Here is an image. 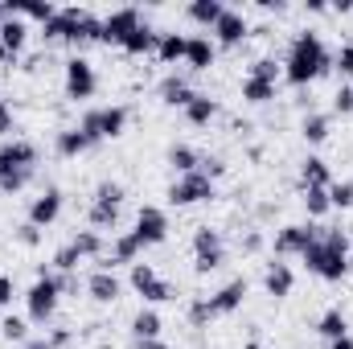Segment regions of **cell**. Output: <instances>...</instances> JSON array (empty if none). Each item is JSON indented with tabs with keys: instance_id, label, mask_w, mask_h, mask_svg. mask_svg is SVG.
<instances>
[{
	"instance_id": "obj_1",
	"label": "cell",
	"mask_w": 353,
	"mask_h": 349,
	"mask_svg": "<svg viewBox=\"0 0 353 349\" xmlns=\"http://www.w3.org/2000/svg\"><path fill=\"white\" fill-rule=\"evenodd\" d=\"M329 66H333V58H329L325 41H321L312 29H304V33L292 37L288 58H283V79H288L292 87H308V83H316Z\"/></svg>"
},
{
	"instance_id": "obj_2",
	"label": "cell",
	"mask_w": 353,
	"mask_h": 349,
	"mask_svg": "<svg viewBox=\"0 0 353 349\" xmlns=\"http://www.w3.org/2000/svg\"><path fill=\"white\" fill-rule=\"evenodd\" d=\"M300 259H304V267H308L312 275H321V279H329V283L345 279V275L353 271L350 239H345L341 230H321V235H316V243H312Z\"/></svg>"
},
{
	"instance_id": "obj_3",
	"label": "cell",
	"mask_w": 353,
	"mask_h": 349,
	"mask_svg": "<svg viewBox=\"0 0 353 349\" xmlns=\"http://www.w3.org/2000/svg\"><path fill=\"white\" fill-rule=\"evenodd\" d=\"M58 279L46 275V279H33L29 292H25V312H29V325H50L54 312H58Z\"/></svg>"
},
{
	"instance_id": "obj_4",
	"label": "cell",
	"mask_w": 353,
	"mask_h": 349,
	"mask_svg": "<svg viewBox=\"0 0 353 349\" xmlns=\"http://www.w3.org/2000/svg\"><path fill=\"white\" fill-rule=\"evenodd\" d=\"M83 132H87L90 140L99 144V140H115V136H123V128H128V107H94L83 115V123H79Z\"/></svg>"
},
{
	"instance_id": "obj_5",
	"label": "cell",
	"mask_w": 353,
	"mask_h": 349,
	"mask_svg": "<svg viewBox=\"0 0 353 349\" xmlns=\"http://www.w3.org/2000/svg\"><path fill=\"white\" fill-rule=\"evenodd\" d=\"M197 201H214V181L201 173H185L176 177L173 185H169V206H197Z\"/></svg>"
},
{
	"instance_id": "obj_6",
	"label": "cell",
	"mask_w": 353,
	"mask_h": 349,
	"mask_svg": "<svg viewBox=\"0 0 353 349\" xmlns=\"http://www.w3.org/2000/svg\"><path fill=\"white\" fill-rule=\"evenodd\" d=\"M132 235L140 239V247H161V243L169 239V214H165L161 206H140Z\"/></svg>"
},
{
	"instance_id": "obj_7",
	"label": "cell",
	"mask_w": 353,
	"mask_h": 349,
	"mask_svg": "<svg viewBox=\"0 0 353 349\" xmlns=\"http://www.w3.org/2000/svg\"><path fill=\"white\" fill-rule=\"evenodd\" d=\"M62 87H66V99H90L94 90H99V79H94V66H90L83 54H74L70 62H66V79H62Z\"/></svg>"
},
{
	"instance_id": "obj_8",
	"label": "cell",
	"mask_w": 353,
	"mask_h": 349,
	"mask_svg": "<svg viewBox=\"0 0 353 349\" xmlns=\"http://www.w3.org/2000/svg\"><path fill=\"white\" fill-rule=\"evenodd\" d=\"M210 33H214V46H222V50H234V46H243V41L251 37V25H247V17H243L239 8H226Z\"/></svg>"
},
{
	"instance_id": "obj_9",
	"label": "cell",
	"mask_w": 353,
	"mask_h": 349,
	"mask_svg": "<svg viewBox=\"0 0 353 349\" xmlns=\"http://www.w3.org/2000/svg\"><path fill=\"white\" fill-rule=\"evenodd\" d=\"M316 226H304V222H288L279 235H275V255L279 259H288V255H304L312 243H316Z\"/></svg>"
},
{
	"instance_id": "obj_10",
	"label": "cell",
	"mask_w": 353,
	"mask_h": 349,
	"mask_svg": "<svg viewBox=\"0 0 353 349\" xmlns=\"http://www.w3.org/2000/svg\"><path fill=\"white\" fill-rule=\"evenodd\" d=\"M33 165H37V144H29V140H8V144H0V177L33 169Z\"/></svg>"
},
{
	"instance_id": "obj_11",
	"label": "cell",
	"mask_w": 353,
	"mask_h": 349,
	"mask_svg": "<svg viewBox=\"0 0 353 349\" xmlns=\"http://www.w3.org/2000/svg\"><path fill=\"white\" fill-rule=\"evenodd\" d=\"M243 300H247V279L239 275V279L222 283V288L210 296V312H214V317H230V312H239V308H243Z\"/></svg>"
},
{
	"instance_id": "obj_12",
	"label": "cell",
	"mask_w": 353,
	"mask_h": 349,
	"mask_svg": "<svg viewBox=\"0 0 353 349\" xmlns=\"http://www.w3.org/2000/svg\"><path fill=\"white\" fill-rule=\"evenodd\" d=\"M136 25H144V21H140V8H115V12L103 17V41H107V46H111V41L119 46Z\"/></svg>"
},
{
	"instance_id": "obj_13",
	"label": "cell",
	"mask_w": 353,
	"mask_h": 349,
	"mask_svg": "<svg viewBox=\"0 0 353 349\" xmlns=\"http://www.w3.org/2000/svg\"><path fill=\"white\" fill-rule=\"evenodd\" d=\"M62 218V193L58 189H46L41 197H33L29 201V222L41 230V226H50V222H58Z\"/></svg>"
},
{
	"instance_id": "obj_14",
	"label": "cell",
	"mask_w": 353,
	"mask_h": 349,
	"mask_svg": "<svg viewBox=\"0 0 353 349\" xmlns=\"http://www.w3.org/2000/svg\"><path fill=\"white\" fill-rule=\"evenodd\" d=\"M263 288H267V296L288 300V296H292V288H296L292 267H288V263H279V259H271V263H267V271H263Z\"/></svg>"
},
{
	"instance_id": "obj_15",
	"label": "cell",
	"mask_w": 353,
	"mask_h": 349,
	"mask_svg": "<svg viewBox=\"0 0 353 349\" xmlns=\"http://www.w3.org/2000/svg\"><path fill=\"white\" fill-rule=\"evenodd\" d=\"M87 292H90V300H99V304H115L119 292H123V283H119L115 271H90L87 275Z\"/></svg>"
},
{
	"instance_id": "obj_16",
	"label": "cell",
	"mask_w": 353,
	"mask_h": 349,
	"mask_svg": "<svg viewBox=\"0 0 353 349\" xmlns=\"http://www.w3.org/2000/svg\"><path fill=\"white\" fill-rule=\"evenodd\" d=\"M214 58H218V46H214V37H210V33L189 37V46H185V62H189V70H210V66H214Z\"/></svg>"
},
{
	"instance_id": "obj_17",
	"label": "cell",
	"mask_w": 353,
	"mask_h": 349,
	"mask_svg": "<svg viewBox=\"0 0 353 349\" xmlns=\"http://www.w3.org/2000/svg\"><path fill=\"white\" fill-rule=\"evenodd\" d=\"M157 41H161V33H157L152 25H136V29L119 41V50L132 54V58H144V54H157Z\"/></svg>"
},
{
	"instance_id": "obj_18",
	"label": "cell",
	"mask_w": 353,
	"mask_h": 349,
	"mask_svg": "<svg viewBox=\"0 0 353 349\" xmlns=\"http://www.w3.org/2000/svg\"><path fill=\"white\" fill-rule=\"evenodd\" d=\"M25 41H29V25L21 17H4L0 21V46L8 50V58H17L25 50Z\"/></svg>"
},
{
	"instance_id": "obj_19",
	"label": "cell",
	"mask_w": 353,
	"mask_h": 349,
	"mask_svg": "<svg viewBox=\"0 0 353 349\" xmlns=\"http://www.w3.org/2000/svg\"><path fill=\"white\" fill-rule=\"evenodd\" d=\"M54 148H58V157H83V152L94 148V140H90L83 128H62L58 140H54Z\"/></svg>"
},
{
	"instance_id": "obj_20",
	"label": "cell",
	"mask_w": 353,
	"mask_h": 349,
	"mask_svg": "<svg viewBox=\"0 0 353 349\" xmlns=\"http://www.w3.org/2000/svg\"><path fill=\"white\" fill-rule=\"evenodd\" d=\"M79 12H83V8H58L54 21L41 25V37H46V41H70V29H74Z\"/></svg>"
},
{
	"instance_id": "obj_21",
	"label": "cell",
	"mask_w": 353,
	"mask_h": 349,
	"mask_svg": "<svg viewBox=\"0 0 353 349\" xmlns=\"http://www.w3.org/2000/svg\"><path fill=\"white\" fill-rule=\"evenodd\" d=\"M161 333H165V321H161L157 308H140V312L132 317V337H136V341H157Z\"/></svg>"
},
{
	"instance_id": "obj_22",
	"label": "cell",
	"mask_w": 353,
	"mask_h": 349,
	"mask_svg": "<svg viewBox=\"0 0 353 349\" xmlns=\"http://www.w3.org/2000/svg\"><path fill=\"white\" fill-rule=\"evenodd\" d=\"M90 41H103V17H94V12L83 8L74 29H70V46H90Z\"/></svg>"
},
{
	"instance_id": "obj_23",
	"label": "cell",
	"mask_w": 353,
	"mask_h": 349,
	"mask_svg": "<svg viewBox=\"0 0 353 349\" xmlns=\"http://www.w3.org/2000/svg\"><path fill=\"white\" fill-rule=\"evenodd\" d=\"M222 12H226L222 0H189V4H185V17H189L193 25H205V29H214Z\"/></svg>"
},
{
	"instance_id": "obj_24",
	"label": "cell",
	"mask_w": 353,
	"mask_h": 349,
	"mask_svg": "<svg viewBox=\"0 0 353 349\" xmlns=\"http://www.w3.org/2000/svg\"><path fill=\"white\" fill-rule=\"evenodd\" d=\"M300 185H304V189H329V185H333L329 165H325L321 157H308V161L300 165Z\"/></svg>"
},
{
	"instance_id": "obj_25",
	"label": "cell",
	"mask_w": 353,
	"mask_h": 349,
	"mask_svg": "<svg viewBox=\"0 0 353 349\" xmlns=\"http://www.w3.org/2000/svg\"><path fill=\"white\" fill-rule=\"evenodd\" d=\"M193 94H197V90L189 87V83H185L181 74H169V79L161 83V103H169V107H181V111H185Z\"/></svg>"
},
{
	"instance_id": "obj_26",
	"label": "cell",
	"mask_w": 353,
	"mask_h": 349,
	"mask_svg": "<svg viewBox=\"0 0 353 349\" xmlns=\"http://www.w3.org/2000/svg\"><path fill=\"white\" fill-rule=\"evenodd\" d=\"M316 333L333 346V341H341V337H350V321H345V312L341 308H329L321 321H316Z\"/></svg>"
},
{
	"instance_id": "obj_27",
	"label": "cell",
	"mask_w": 353,
	"mask_h": 349,
	"mask_svg": "<svg viewBox=\"0 0 353 349\" xmlns=\"http://www.w3.org/2000/svg\"><path fill=\"white\" fill-rule=\"evenodd\" d=\"M214 115H218V103H214L210 94H201V90H197V94L189 99V107H185V119H189L193 128H205Z\"/></svg>"
},
{
	"instance_id": "obj_28",
	"label": "cell",
	"mask_w": 353,
	"mask_h": 349,
	"mask_svg": "<svg viewBox=\"0 0 353 349\" xmlns=\"http://www.w3.org/2000/svg\"><path fill=\"white\" fill-rule=\"evenodd\" d=\"M214 255H222V235L210 226H197L193 230V259H214Z\"/></svg>"
},
{
	"instance_id": "obj_29",
	"label": "cell",
	"mask_w": 353,
	"mask_h": 349,
	"mask_svg": "<svg viewBox=\"0 0 353 349\" xmlns=\"http://www.w3.org/2000/svg\"><path fill=\"white\" fill-rule=\"evenodd\" d=\"M185 46H189L185 33H161V41H157V58H161V62H185Z\"/></svg>"
},
{
	"instance_id": "obj_30",
	"label": "cell",
	"mask_w": 353,
	"mask_h": 349,
	"mask_svg": "<svg viewBox=\"0 0 353 349\" xmlns=\"http://www.w3.org/2000/svg\"><path fill=\"white\" fill-rule=\"evenodd\" d=\"M169 165H173L176 173H197V165H201V152L197 148H189V144H173L169 148Z\"/></svg>"
},
{
	"instance_id": "obj_31",
	"label": "cell",
	"mask_w": 353,
	"mask_h": 349,
	"mask_svg": "<svg viewBox=\"0 0 353 349\" xmlns=\"http://www.w3.org/2000/svg\"><path fill=\"white\" fill-rule=\"evenodd\" d=\"M70 247H74L83 259H103V235H99V230H79V235L70 239Z\"/></svg>"
},
{
	"instance_id": "obj_32",
	"label": "cell",
	"mask_w": 353,
	"mask_h": 349,
	"mask_svg": "<svg viewBox=\"0 0 353 349\" xmlns=\"http://www.w3.org/2000/svg\"><path fill=\"white\" fill-rule=\"evenodd\" d=\"M90 226L94 230H115V222H119V206H107V201H90Z\"/></svg>"
},
{
	"instance_id": "obj_33",
	"label": "cell",
	"mask_w": 353,
	"mask_h": 349,
	"mask_svg": "<svg viewBox=\"0 0 353 349\" xmlns=\"http://www.w3.org/2000/svg\"><path fill=\"white\" fill-rule=\"evenodd\" d=\"M300 136H304L308 144H321V140H329V115H304V123H300Z\"/></svg>"
},
{
	"instance_id": "obj_34",
	"label": "cell",
	"mask_w": 353,
	"mask_h": 349,
	"mask_svg": "<svg viewBox=\"0 0 353 349\" xmlns=\"http://www.w3.org/2000/svg\"><path fill=\"white\" fill-rule=\"evenodd\" d=\"M0 337L12 341V346H25V341H29V321H25V317H4V321H0Z\"/></svg>"
},
{
	"instance_id": "obj_35",
	"label": "cell",
	"mask_w": 353,
	"mask_h": 349,
	"mask_svg": "<svg viewBox=\"0 0 353 349\" xmlns=\"http://www.w3.org/2000/svg\"><path fill=\"white\" fill-rule=\"evenodd\" d=\"M243 99L247 103H271L275 99V83H263V79H243Z\"/></svg>"
},
{
	"instance_id": "obj_36",
	"label": "cell",
	"mask_w": 353,
	"mask_h": 349,
	"mask_svg": "<svg viewBox=\"0 0 353 349\" xmlns=\"http://www.w3.org/2000/svg\"><path fill=\"white\" fill-rule=\"evenodd\" d=\"M304 210H308L312 218H325V214L333 210V201H329V189H304Z\"/></svg>"
},
{
	"instance_id": "obj_37",
	"label": "cell",
	"mask_w": 353,
	"mask_h": 349,
	"mask_svg": "<svg viewBox=\"0 0 353 349\" xmlns=\"http://www.w3.org/2000/svg\"><path fill=\"white\" fill-rule=\"evenodd\" d=\"M79 263H83V255H79L70 243H66L62 251H54V271H58V275H74V271H79Z\"/></svg>"
},
{
	"instance_id": "obj_38",
	"label": "cell",
	"mask_w": 353,
	"mask_h": 349,
	"mask_svg": "<svg viewBox=\"0 0 353 349\" xmlns=\"http://www.w3.org/2000/svg\"><path fill=\"white\" fill-rule=\"evenodd\" d=\"M279 74H283V62H275V58H259V62L251 66V74H247V79H263V83H279Z\"/></svg>"
},
{
	"instance_id": "obj_39",
	"label": "cell",
	"mask_w": 353,
	"mask_h": 349,
	"mask_svg": "<svg viewBox=\"0 0 353 349\" xmlns=\"http://www.w3.org/2000/svg\"><path fill=\"white\" fill-rule=\"evenodd\" d=\"M140 296H144L148 304H165V300H176V296H173V283H169V279H161V275H157V279H152V283H148Z\"/></svg>"
},
{
	"instance_id": "obj_40",
	"label": "cell",
	"mask_w": 353,
	"mask_h": 349,
	"mask_svg": "<svg viewBox=\"0 0 353 349\" xmlns=\"http://www.w3.org/2000/svg\"><path fill=\"white\" fill-rule=\"evenodd\" d=\"M329 201H333V210H353V181H333Z\"/></svg>"
},
{
	"instance_id": "obj_41",
	"label": "cell",
	"mask_w": 353,
	"mask_h": 349,
	"mask_svg": "<svg viewBox=\"0 0 353 349\" xmlns=\"http://www.w3.org/2000/svg\"><path fill=\"white\" fill-rule=\"evenodd\" d=\"M94 201L123 206V185H119V181H99V185H94Z\"/></svg>"
},
{
	"instance_id": "obj_42",
	"label": "cell",
	"mask_w": 353,
	"mask_h": 349,
	"mask_svg": "<svg viewBox=\"0 0 353 349\" xmlns=\"http://www.w3.org/2000/svg\"><path fill=\"white\" fill-rule=\"evenodd\" d=\"M152 279H157L152 263H132V288H136V292H144V288H148Z\"/></svg>"
},
{
	"instance_id": "obj_43",
	"label": "cell",
	"mask_w": 353,
	"mask_h": 349,
	"mask_svg": "<svg viewBox=\"0 0 353 349\" xmlns=\"http://www.w3.org/2000/svg\"><path fill=\"white\" fill-rule=\"evenodd\" d=\"M29 177H33V169H21V173L0 177V193H17V189H25V185H29Z\"/></svg>"
},
{
	"instance_id": "obj_44",
	"label": "cell",
	"mask_w": 353,
	"mask_h": 349,
	"mask_svg": "<svg viewBox=\"0 0 353 349\" xmlns=\"http://www.w3.org/2000/svg\"><path fill=\"white\" fill-rule=\"evenodd\" d=\"M197 173H201V177H210V181H218V177L226 173V161H222V157H201Z\"/></svg>"
},
{
	"instance_id": "obj_45",
	"label": "cell",
	"mask_w": 353,
	"mask_h": 349,
	"mask_svg": "<svg viewBox=\"0 0 353 349\" xmlns=\"http://www.w3.org/2000/svg\"><path fill=\"white\" fill-rule=\"evenodd\" d=\"M17 243H21V247H37V243H41V230H37L33 222H25V226H17Z\"/></svg>"
},
{
	"instance_id": "obj_46",
	"label": "cell",
	"mask_w": 353,
	"mask_h": 349,
	"mask_svg": "<svg viewBox=\"0 0 353 349\" xmlns=\"http://www.w3.org/2000/svg\"><path fill=\"white\" fill-rule=\"evenodd\" d=\"M189 321H193V325H205V321H214V312H210V300H193V304H189Z\"/></svg>"
},
{
	"instance_id": "obj_47",
	"label": "cell",
	"mask_w": 353,
	"mask_h": 349,
	"mask_svg": "<svg viewBox=\"0 0 353 349\" xmlns=\"http://www.w3.org/2000/svg\"><path fill=\"white\" fill-rule=\"evenodd\" d=\"M333 107L341 111V115H350L353 111V87H341L337 94H333Z\"/></svg>"
},
{
	"instance_id": "obj_48",
	"label": "cell",
	"mask_w": 353,
	"mask_h": 349,
	"mask_svg": "<svg viewBox=\"0 0 353 349\" xmlns=\"http://www.w3.org/2000/svg\"><path fill=\"white\" fill-rule=\"evenodd\" d=\"M337 66H341V74H353V37L341 46V54H337Z\"/></svg>"
},
{
	"instance_id": "obj_49",
	"label": "cell",
	"mask_w": 353,
	"mask_h": 349,
	"mask_svg": "<svg viewBox=\"0 0 353 349\" xmlns=\"http://www.w3.org/2000/svg\"><path fill=\"white\" fill-rule=\"evenodd\" d=\"M222 267V255H214V259H193V271L197 275H210V271H218Z\"/></svg>"
},
{
	"instance_id": "obj_50",
	"label": "cell",
	"mask_w": 353,
	"mask_h": 349,
	"mask_svg": "<svg viewBox=\"0 0 353 349\" xmlns=\"http://www.w3.org/2000/svg\"><path fill=\"white\" fill-rule=\"evenodd\" d=\"M8 132H12V107L0 99V136H8Z\"/></svg>"
},
{
	"instance_id": "obj_51",
	"label": "cell",
	"mask_w": 353,
	"mask_h": 349,
	"mask_svg": "<svg viewBox=\"0 0 353 349\" xmlns=\"http://www.w3.org/2000/svg\"><path fill=\"white\" fill-rule=\"evenodd\" d=\"M8 304H12V279L0 275V308H8Z\"/></svg>"
},
{
	"instance_id": "obj_52",
	"label": "cell",
	"mask_w": 353,
	"mask_h": 349,
	"mask_svg": "<svg viewBox=\"0 0 353 349\" xmlns=\"http://www.w3.org/2000/svg\"><path fill=\"white\" fill-rule=\"evenodd\" d=\"M50 346L66 349V346H70V329H54V333H50Z\"/></svg>"
},
{
	"instance_id": "obj_53",
	"label": "cell",
	"mask_w": 353,
	"mask_h": 349,
	"mask_svg": "<svg viewBox=\"0 0 353 349\" xmlns=\"http://www.w3.org/2000/svg\"><path fill=\"white\" fill-rule=\"evenodd\" d=\"M58 279V292H79V275H54Z\"/></svg>"
},
{
	"instance_id": "obj_54",
	"label": "cell",
	"mask_w": 353,
	"mask_h": 349,
	"mask_svg": "<svg viewBox=\"0 0 353 349\" xmlns=\"http://www.w3.org/2000/svg\"><path fill=\"white\" fill-rule=\"evenodd\" d=\"M259 247H263V235H259V230H251V235L243 239V251H259Z\"/></svg>"
},
{
	"instance_id": "obj_55",
	"label": "cell",
	"mask_w": 353,
	"mask_h": 349,
	"mask_svg": "<svg viewBox=\"0 0 353 349\" xmlns=\"http://www.w3.org/2000/svg\"><path fill=\"white\" fill-rule=\"evenodd\" d=\"M17 349H54V346H50V337H29L25 346H17Z\"/></svg>"
},
{
	"instance_id": "obj_56",
	"label": "cell",
	"mask_w": 353,
	"mask_h": 349,
	"mask_svg": "<svg viewBox=\"0 0 353 349\" xmlns=\"http://www.w3.org/2000/svg\"><path fill=\"white\" fill-rule=\"evenodd\" d=\"M136 349H169V346H165V341L157 337V341H136Z\"/></svg>"
},
{
	"instance_id": "obj_57",
	"label": "cell",
	"mask_w": 353,
	"mask_h": 349,
	"mask_svg": "<svg viewBox=\"0 0 353 349\" xmlns=\"http://www.w3.org/2000/svg\"><path fill=\"white\" fill-rule=\"evenodd\" d=\"M333 349H353V337H341V341H333Z\"/></svg>"
},
{
	"instance_id": "obj_58",
	"label": "cell",
	"mask_w": 353,
	"mask_h": 349,
	"mask_svg": "<svg viewBox=\"0 0 353 349\" xmlns=\"http://www.w3.org/2000/svg\"><path fill=\"white\" fill-rule=\"evenodd\" d=\"M4 62H8V50H4V46H0V66H4Z\"/></svg>"
},
{
	"instance_id": "obj_59",
	"label": "cell",
	"mask_w": 353,
	"mask_h": 349,
	"mask_svg": "<svg viewBox=\"0 0 353 349\" xmlns=\"http://www.w3.org/2000/svg\"><path fill=\"white\" fill-rule=\"evenodd\" d=\"M0 21H4V4H0Z\"/></svg>"
},
{
	"instance_id": "obj_60",
	"label": "cell",
	"mask_w": 353,
	"mask_h": 349,
	"mask_svg": "<svg viewBox=\"0 0 353 349\" xmlns=\"http://www.w3.org/2000/svg\"><path fill=\"white\" fill-rule=\"evenodd\" d=\"M251 349H255V346H251Z\"/></svg>"
},
{
	"instance_id": "obj_61",
	"label": "cell",
	"mask_w": 353,
	"mask_h": 349,
	"mask_svg": "<svg viewBox=\"0 0 353 349\" xmlns=\"http://www.w3.org/2000/svg\"><path fill=\"white\" fill-rule=\"evenodd\" d=\"M350 263H353V259H350Z\"/></svg>"
}]
</instances>
